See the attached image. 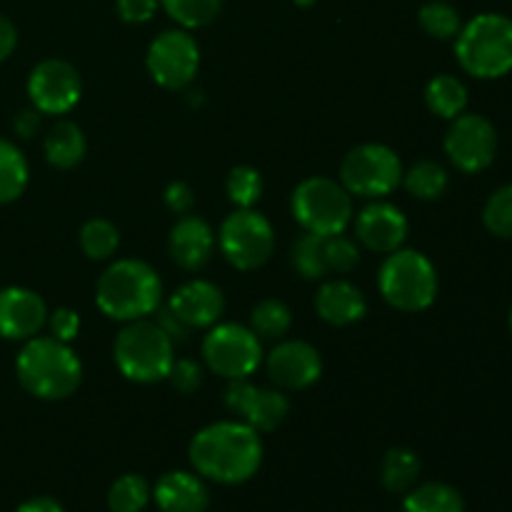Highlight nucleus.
Segmentation results:
<instances>
[{"instance_id":"1","label":"nucleus","mask_w":512,"mask_h":512,"mask_svg":"<svg viewBox=\"0 0 512 512\" xmlns=\"http://www.w3.org/2000/svg\"><path fill=\"white\" fill-rule=\"evenodd\" d=\"M190 463L200 478L220 485H240L263 463V440L243 420H223L198 430L190 440Z\"/></svg>"},{"instance_id":"2","label":"nucleus","mask_w":512,"mask_h":512,"mask_svg":"<svg viewBox=\"0 0 512 512\" xmlns=\"http://www.w3.org/2000/svg\"><path fill=\"white\" fill-rule=\"evenodd\" d=\"M95 300L103 315L118 323H133L153 315L163 300V283L143 260H115L95 285Z\"/></svg>"},{"instance_id":"3","label":"nucleus","mask_w":512,"mask_h":512,"mask_svg":"<svg viewBox=\"0 0 512 512\" xmlns=\"http://www.w3.org/2000/svg\"><path fill=\"white\" fill-rule=\"evenodd\" d=\"M20 385L33 398L65 400L83 380V363L70 343L58 338H30L15 360Z\"/></svg>"},{"instance_id":"4","label":"nucleus","mask_w":512,"mask_h":512,"mask_svg":"<svg viewBox=\"0 0 512 512\" xmlns=\"http://www.w3.org/2000/svg\"><path fill=\"white\" fill-rule=\"evenodd\" d=\"M455 55L465 73L480 80L508 75L512 70V20L500 13L475 15L460 28Z\"/></svg>"},{"instance_id":"5","label":"nucleus","mask_w":512,"mask_h":512,"mask_svg":"<svg viewBox=\"0 0 512 512\" xmlns=\"http://www.w3.org/2000/svg\"><path fill=\"white\" fill-rule=\"evenodd\" d=\"M173 345V340L160 330L158 323H150L145 318L133 320V323H125V328L115 338V365L133 383L150 385L168 380L175 363Z\"/></svg>"},{"instance_id":"6","label":"nucleus","mask_w":512,"mask_h":512,"mask_svg":"<svg viewBox=\"0 0 512 512\" xmlns=\"http://www.w3.org/2000/svg\"><path fill=\"white\" fill-rule=\"evenodd\" d=\"M380 295L403 313H420L430 308L438 295L435 265L420 250H395L388 253L378 275Z\"/></svg>"},{"instance_id":"7","label":"nucleus","mask_w":512,"mask_h":512,"mask_svg":"<svg viewBox=\"0 0 512 512\" xmlns=\"http://www.w3.org/2000/svg\"><path fill=\"white\" fill-rule=\"evenodd\" d=\"M290 208L305 233L325 238V235L345 233L353 220V195L343 188V183L313 175L295 188Z\"/></svg>"},{"instance_id":"8","label":"nucleus","mask_w":512,"mask_h":512,"mask_svg":"<svg viewBox=\"0 0 512 512\" xmlns=\"http://www.w3.org/2000/svg\"><path fill=\"white\" fill-rule=\"evenodd\" d=\"M340 180L350 195L380 200L403 183V163L388 145L365 143L345 155L340 165Z\"/></svg>"},{"instance_id":"9","label":"nucleus","mask_w":512,"mask_h":512,"mask_svg":"<svg viewBox=\"0 0 512 512\" xmlns=\"http://www.w3.org/2000/svg\"><path fill=\"white\" fill-rule=\"evenodd\" d=\"M220 250L238 270H258L275 250V230L265 215L253 208H238L220 225Z\"/></svg>"},{"instance_id":"10","label":"nucleus","mask_w":512,"mask_h":512,"mask_svg":"<svg viewBox=\"0 0 512 512\" xmlns=\"http://www.w3.org/2000/svg\"><path fill=\"white\" fill-rule=\"evenodd\" d=\"M203 358L208 368L225 380H248L263 363V345L245 325H213L203 340Z\"/></svg>"},{"instance_id":"11","label":"nucleus","mask_w":512,"mask_h":512,"mask_svg":"<svg viewBox=\"0 0 512 512\" xmlns=\"http://www.w3.org/2000/svg\"><path fill=\"white\" fill-rule=\"evenodd\" d=\"M145 65L160 88L183 90L198 75L200 48L185 30H165L150 43Z\"/></svg>"},{"instance_id":"12","label":"nucleus","mask_w":512,"mask_h":512,"mask_svg":"<svg viewBox=\"0 0 512 512\" xmlns=\"http://www.w3.org/2000/svg\"><path fill=\"white\" fill-rule=\"evenodd\" d=\"M445 153L463 173H480L498 153L495 125L478 113L458 115L445 135Z\"/></svg>"},{"instance_id":"13","label":"nucleus","mask_w":512,"mask_h":512,"mask_svg":"<svg viewBox=\"0 0 512 512\" xmlns=\"http://www.w3.org/2000/svg\"><path fill=\"white\" fill-rule=\"evenodd\" d=\"M83 85L78 70L65 60H43L28 78V95L35 110L45 115H65L78 105Z\"/></svg>"},{"instance_id":"14","label":"nucleus","mask_w":512,"mask_h":512,"mask_svg":"<svg viewBox=\"0 0 512 512\" xmlns=\"http://www.w3.org/2000/svg\"><path fill=\"white\" fill-rule=\"evenodd\" d=\"M225 405L258 433L275 430L278 425H283L290 413V400L280 390L258 388V385H250L248 380H230Z\"/></svg>"},{"instance_id":"15","label":"nucleus","mask_w":512,"mask_h":512,"mask_svg":"<svg viewBox=\"0 0 512 512\" xmlns=\"http://www.w3.org/2000/svg\"><path fill=\"white\" fill-rule=\"evenodd\" d=\"M268 378L283 390H305L323 375L320 353L305 340H283L265 358Z\"/></svg>"},{"instance_id":"16","label":"nucleus","mask_w":512,"mask_h":512,"mask_svg":"<svg viewBox=\"0 0 512 512\" xmlns=\"http://www.w3.org/2000/svg\"><path fill=\"white\" fill-rule=\"evenodd\" d=\"M355 235L368 250L385 255L395 253L408 238V218L393 203L373 200L355 218Z\"/></svg>"},{"instance_id":"17","label":"nucleus","mask_w":512,"mask_h":512,"mask_svg":"<svg viewBox=\"0 0 512 512\" xmlns=\"http://www.w3.org/2000/svg\"><path fill=\"white\" fill-rule=\"evenodd\" d=\"M45 320H48V308L35 290H0V338L30 340L40 333Z\"/></svg>"},{"instance_id":"18","label":"nucleus","mask_w":512,"mask_h":512,"mask_svg":"<svg viewBox=\"0 0 512 512\" xmlns=\"http://www.w3.org/2000/svg\"><path fill=\"white\" fill-rule=\"evenodd\" d=\"M168 308L190 330L213 328L225 313V295L215 283H208V280H190V283L180 285L170 295Z\"/></svg>"},{"instance_id":"19","label":"nucleus","mask_w":512,"mask_h":512,"mask_svg":"<svg viewBox=\"0 0 512 512\" xmlns=\"http://www.w3.org/2000/svg\"><path fill=\"white\" fill-rule=\"evenodd\" d=\"M170 258L183 270H200L210 263L215 250L213 228L198 215H183L168 238Z\"/></svg>"},{"instance_id":"20","label":"nucleus","mask_w":512,"mask_h":512,"mask_svg":"<svg viewBox=\"0 0 512 512\" xmlns=\"http://www.w3.org/2000/svg\"><path fill=\"white\" fill-rule=\"evenodd\" d=\"M153 498L163 512H205L210 505V493L203 478L185 470L165 473L155 483Z\"/></svg>"},{"instance_id":"21","label":"nucleus","mask_w":512,"mask_h":512,"mask_svg":"<svg viewBox=\"0 0 512 512\" xmlns=\"http://www.w3.org/2000/svg\"><path fill=\"white\" fill-rule=\"evenodd\" d=\"M315 310L325 323L343 328V325L363 320L368 313V303H365L363 290L355 288L348 280H328L315 295Z\"/></svg>"},{"instance_id":"22","label":"nucleus","mask_w":512,"mask_h":512,"mask_svg":"<svg viewBox=\"0 0 512 512\" xmlns=\"http://www.w3.org/2000/svg\"><path fill=\"white\" fill-rule=\"evenodd\" d=\"M45 158L53 168L70 170L75 165L83 163L85 150H88V143H85V135L80 130V125L70 123V120H60L55 123V128L50 130L48 138L43 143Z\"/></svg>"},{"instance_id":"23","label":"nucleus","mask_w":512,"mask_h":512,"mask_svg":"<svg viewBox=\"0 0 512 512\" xmlns=\"http://www.w3.org/2000/svg\"><path fill=\"white\" fill-rule=\"evenodd\" d=\"M425 103L435 115L445 120H455L458 115L465 113L468 105V88L455 75H435L425 88Z\"/></svg>"},{"instance_id":"24","label":"nucleus","mask_w":512,"mask_h":512,"mask_svg":"<svg viewBox=\"0 0 512 512\" xmlns=\"http://www.w3.org/2000/svg\"><path fill=\"white\" fill-rule=\"evenodd\" d=\"M403 512H465V500L453 485L425 483L408 490Z\"/></svg>"},{"instance_id":"25","label":"nucleus","mask_w":512,"mask_h":512,"mask_svg":"<svg viewBox=\"0 0 512 512\" xmlns=\"http://www.w3.org/2000/svg\"><path fill=\"white\" fill-rule=\"evenodd\" d=\"M28 188V160L8 140H0V205H8Z\"/></svg>"},{"instance_id":"26","label":"nucleus","mask_w":512,"mask_h":512,"mask_svg":"<svg viewBox=\"0 0 512 512\" xmlns=\"http://www.w3.org/2000/svg\"><path fill=\"white\" fill-rule=\"evenodd\" d=\"M293 325V315L283 300L265 298L250 313V330L260 340H283Z\"/></svg>"},{"instance_id":"27","label":"nucleus","mask_w":512,"mask_h":512,"mask_svg":"<svg viewBox=\"0 0 512 512\" xmlns=\"http://www.w3.org/2000/svg\"><path fill=\"white\" fill-rule=\"evenodd\" d=\"M420 475V460L413 450L393 448L385 453L380 478L390 493H408Z\"/></svg>"},{"instance_id":"28","label":"nucleus","mask_w":512,"mask_h":512,"mask_svg":"<svg viewBox=\"0 0 512 512\" xmlns=\"http://www.w3.org/2000/svg\"><path fill=\"white\" fill-rule=\"evenodd\" d=\"M405 190L418 200H438L448 190V170L435 160H420L403 173Z\"/></svg>"},{"instance_id":"29","label":"nucleus","mask_w":512,"mask_h":512,"mask_svg":"<svg viewBox=\"0 0 512 512\" xmlns=\"http://www.w3.org/2000/svg\"><path fill=\"white\" fill-rule=\"evenodd\" d=\"M153 498L150 483L143 475H123L108 490L110 512H143Z\"/></svg>"},{"instance_id":"30","label":"nucleus","mask_w":512,"mask_h":512,"mask_svg":"<svg viewBox=\"0 0 512 512\" xmlns=\"http://www.w3.org/2000/svg\"><path fill=\"white\" fill-rule=\"evenodd\" d=\"M120 245V233L110 220L93 218L80 228V248L90 260H108Z\"/></svg>"},{"instance_id":"31","label":"nucleus","mask_w":512,"mask_h":512,"mask_svg":"<svg viewBox=\"0 0 512 512\" xmlns=\"http://www.w3.org/2000/svg\"><path fill=\"white\" fill-rule=\"evenodd\" d=\"M418 20L420 25H423L425 33H428L430 38H438V40L458 38L460 28H463V23H460V13L453 8V5L445 3V0H430V3H425L423 8H420Z\"/></svg>"},{"instance_id":"32","label":"nucleus","mask_w":512,"mask_h":512,"mask_svg":"<svg viewBox=\"0 0 512 512\" xmlns=\"http://www.w3.org/2000/svg\"><path fill=\"white\" fill-rule=\"evenodd\" d=\"M158 3L183 28H203L220 13V0H158Z\"/></svg>"},{"instance_id":"33","label":"nucleus","mask_w":512,"mask_h":512,"mask_svg":"<svg viewBox=\"0 0 512 512\" xmlns=\"http://www.w3.org/2000/svg\"><path fill=\"white\" fill-rule=\"evenodd\" d=\"M293 265L303 278L323 280L325 275H328L323 235L305 233L303 238L293 245Z\"/></svg>"},{"instance_id":"34","label":"nucleus","mask_w":512,"mask_h":512,"mask_svg":"<svg viewBox=\"0 0 512 512\" xmlns=\"http://www.w3.org/2000/svg\"><path fill=\"white\" fill-rule=\"evenodd\" d=\"M225 188H228V198L233 200V205H238V208H253L263 198V175L255 168H250V165H238V168L230 170Z\"/></svg>"},{"instance_id":"35","label":"nucleus","mask_w":512,"mask_h":512,"mask_svg":"<svg viewBox=\"0 0 512 512\" xmlns=\"http://www.w3.org/2000/svg\"><path fill=\"white\" fill-rule=\"evenodd\" d=\"M483 223L495 238L512 240V185H503L490 195L483 210Z\"/></svg>"},{"instance_id":"36","label":"nucleus","mask_w":512,"mask_h":512,"mask_svg":"<svg viewBox=\"0 0 512 512\" xmlns=\"http://www.w3.org/2000/svg\"><path fill=\"white\" fill-rule=\"evenodd\" d=\"M325 263H328V273H350L355 265L360 263V250L355 240H350L345 233L325 235Z\"/></svg>"},{"instance_id":"37","label":"nucleus","mask_w":512,"mask_h":512,"mask_svg":"<svg viewBox=\"0 0 512 512\" xmlns=\"http://www.w3.org/2000/svg\"><path fill=\"white\" fill-rule=\"evenodd\" d=\"M168 380L178 393L190 395L203 385V368H200L195 360H175L173 368H170L168 373Z\"/></svg>"},{"instance_id":"38","label":"nucleus","mask_w":512,"mask_h":512,"mask_svg":"<svg viewBox=\"0 0 512 512\" xmlns=\"http://www.w3.org/2000/svg\"><path fill=\"white\" fill-rule=\"evenodd\" d=\"M50 330H53V338L63 340V343H73L80 333V315L78 310L70 308H58L50 315Z\"/></svg>"},{"instance_id":"39","label":"nucleus","mask_w":512,"mask_h":512,"mask_svg":"<svg viewBox=\"0 0 512 512\" xmlns=\"http://www.w3.org/2000/svg\"><path fill=\"white\" fill-rule=\"evenodd\" d=\"M158 0H118V13L125 23H148L158 10Z\"/></svg>"},{"instance_id":"40","label":"nucleus","mask_w":512,"mask_h":512,"mask_svg":"<svg viewBox=\"0 0 512 512\" xmlns=\"http://www.w3.org/2000/svg\"><path fill=\"white\" fill-rule=\"evenodd\" d=\"M165 205H168L173 213L188 215L195 205V193L188 183H170L165 190Z\"/></svg>"},{"instance_id":"41","label":"nucleus","mask_w":512,"mask_h":512,"mask_svg":"<svg viewBox=\"0 0 512 512\" xmlns=\"http://www.w3.org/2000/svg\"><path fill=\"white\" fill-rule=\"evenodd\" d=\"M155 313H158L155 323L160 325V330H163V333L168 335V338L173 340V343H185V340H188L190 328L183 323V320L175 318L173 310H170L168 305H165V308H158V310H155Z\"/></svg>"},{"instance_id":"42","label":"nucleus","mask_w":512,"mask_h":512,"mask_svg":"<svg viewBox=\"0 0 512 512\" xmlns=\"http://www.w3.org/2000/svg\"><path fill=\"white\" fill-rule=\"evenodd\" d=\"M40 128V110L28 108L20 110L13 120V130L20 135V138H33Z\"/></svg>"},{"instance_id":"43","label":"nucleus","mask_w":512,"mask_h":512,"mask_svg":"<svg viewBox=\"0 0 512 512\" xmlns=\"http://www.w3.org/2000/svg\"><path fill=\"white\" fill-rule=\"evenodd\" d=\"M15 45H18V30L5 15H0V63L13 55Z\"/></svg>"},{"instance_id":"44","label":"nucleus","mask_w":512,"mask_h":512,"mask_svg":"<svg viewBox=\"0 0 512 512\" xmlns=\"http://www.w3.org/2000/svg\"><path fill=\"white\" fill-rule=\"evenodd\" d=\"M15 512H65L63 505L53 498H30Z\"/></svg>"},{"instance_id":"45","label":"nucleus","mask_w":512,"mask_h":512,"mask_svg":"<svg viewBox=\"0 0 512 512\" xmlns=\"http://www.w3.org/2000/svg\"><path fill=\"white\" fill-rule=\"evenodd\" d=\"M295 3H298L300 8H308V5H315V0H295Z\"/></svg>"},{"instance_id":"46","label":"nucleus","mask_w":512,"mask_h":512,"mask_svg":"<svg viewBox=\"0 0 512 512\" xmlns=\"http://www.w3.org/2000/svg\"><path fill=\"white\" fill-rule=\"evenodd\" d=\"M510 325H512V313H510Z\"/></svg>"}]
</instances>
